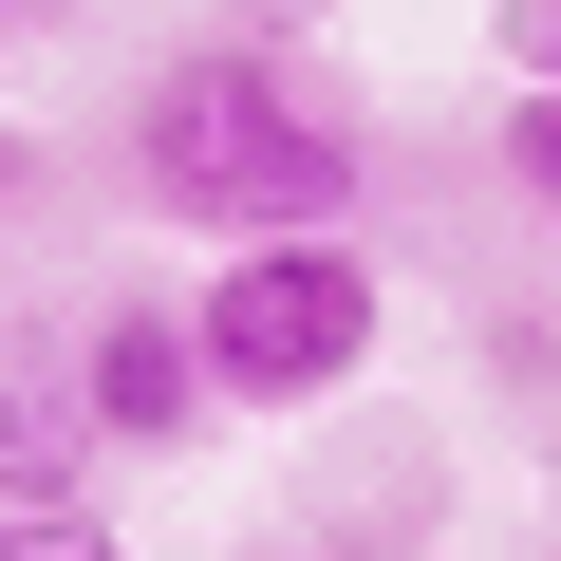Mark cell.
<instances>
[{"instance_id": "8", "label": "cell", "mask_w": 561, "mask_h": 561, "mask_svg": "<svg viewBox=\"0 0 561 561\" xmlns=\"http://www.w3.org/2000/svg\"><path fill=\"white\" fill-rule=\"evenodd\" d=\"M0 20H20V0H0Z\"/></svg>"}, {"instance_id": "6", "label": "cell", "mask_w": 561, "mask_h": 561, "mask_svg": "<svg viewBox=\"0 0 561 561\" xmlns=\"http://www.w3.org/2000/svg\"><path fill=\"white\" fill-rule=\"evenodd\" d=\"M486 57H505L524 94H561V0H505V20H486Z\"/></svg>"}, {"instance_id": "4", "label": "cell", "mask_w": 561, "mask_h": 561, "mask_svg": "<svg viewBox=\"0 0 561 561\" xmlns=\"http://www.w3.org/2000/svg\"><path fill=\"white\" fill-rule=\"evenodd\" d=\"M0 561H113V524L76 505V468H38V486H0Z\"/></svg>"}, {"instance_id": "7", "label": "cell", "mask_w": 561, "mask_h": 561, "mask_svg": "<svg viewBox=\"0 0 561 561\" xmlns=\"http://www.w3.org/2000/svg\"><path fill=\"white\" fill-rule=\"evenodd\" d=\"M0 206H38V131H0Z\"/></svg>"}, {"instance_id": "5", "label": "cell", "mask_w": 561, "mask_h": 561, "mask_svg": "<svg viewBox=\"0 0 561 561\" xmlns=\"http://www.w3.org/2000/svg\"><path fill=\"white\" fill-rule=\"evenodd\" d=\"M505 187L561 225V94H505Z\"/></svg>"}, {"instance_id": "3", "label": "cell", "mask_w": 561, "mask_h": 561, "mask_svg": "<svg viewBox=\"0 0 561 561\" xmlns=\"http://www.w3.org/2000/svg\"><path fill=\"white\" fill-rule=\"evenodd\" d=\"M225 393H206V337H187V300H113L94 319V356H76V431L94 449H187Z\"/></svg>"}, {"instance_id": "2", "label": "cell", "mask_w": 561, "mask_h": 561, "mask_svg": "<svg viewBox=\"0 0 561 561\" xmlns=\"http://www.w3.org/2000/svg\"><path fill=\"white\" fill-rule=\"evenodd\" d=\"M187 337H206V393L225 412H337L375 375V337H393V280H375L356 225L337 243H225L206 300H187Z\"/></svg>"}, {"instance_id": "1", "label": "cell", "mask_w": 561, "mask_h": 561, "mask_svg": "<svg viewBox=\"0 0 561 561\" xmlns=\"http://www.w3.org/2000/svg\"><path fill=\"white\" fill-rule=\"evenodd\" d=\"M113 150H131V187H150L169 225H206V243H337L356 187H375L356 94L300 76L280 38H187V57H150Z\"/></svg>"}]
</instances>
